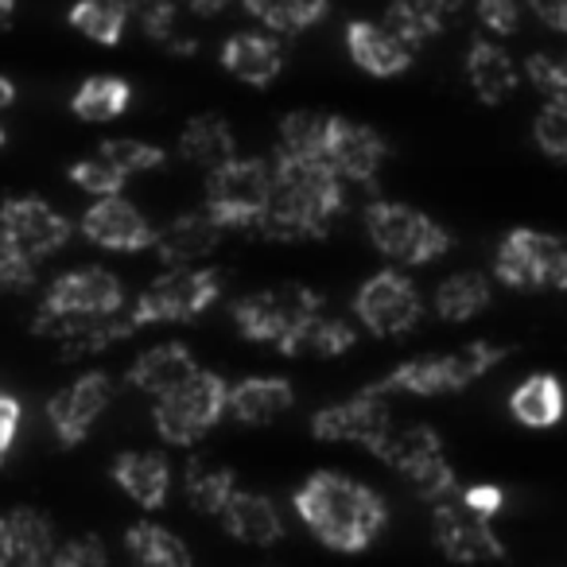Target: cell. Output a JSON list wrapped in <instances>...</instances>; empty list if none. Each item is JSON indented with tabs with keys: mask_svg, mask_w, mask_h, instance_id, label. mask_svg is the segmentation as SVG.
<instances>
[{
	"mask_svg": "<svg viewBox=\"0 0 567 567\" xmlns=\"http://www.w3.org/2000/svg\"><path fill=\"white\" fill-rule=\"evenodd\" d=\"M292 509L331 551H365L389 528V502L362 478L342 471H316L296 486Z\"/></svg>",
	"mask_w": 567,
	"mask_h": 567,
	"instance_id": "1",
	"label": "cell"
},
{
	"mask_svg": "<svg viewBox=\"0 0 567 567\" xmlns=\"http://www.w3.org/2000/svg\"><path fill=\"white\" fill-rule=\"evenodd\" d=\"M276 190L257 234L268 241H319L334 229L347 210V179L327 159L272 156Z\"/></svg>",
	"mask_w": 567,
	"mask_h": 567,
	"instance_id": "2",
	"label": "cell"
},
{
	"mask_svg": "<svg viewBox=\"0 0 567 567\" xmlns=\"http://www.w3.org/2000/svg\"><path fill=\"white\" fill-rule=\"evenodd\" d=\"M509 350L497 347V342H466V347L451 350V354H416L409 362L393 365L381 381L373 385L385 396L409 393V396H447L463 393L466 385H474L478 378H486L497 362H505Z\"/></svg>",
	"mask_w": 567,
	"mask_h": 567,
	"instance_id": "3",
	"label": "cell"
},
{
	"mask_svg": "<svg viewBox=\"0 0 567 567\" xmlns=\"http://www.w3.org/2000/svg\"><path fill=\"white\" fill-rule=\"evenodd\" d=\"M365 234H370L373 249L381 257L401 268L435 265L455 245L443 221H435L432 214L416 210L409 203H393V198H378V203L365 206Z\"/></svg>",
	"mask_w": 567,
	"mask_h": 567,
	"instance_id": "4",
	"label": "cell"
},
{
	"mask_svg": "<svg viewBox=\"0 0 567 567\" xmlns=\"http://www.w3.org/2000/svg\"><path fill=\"white\" fill-rule=\"evenodd\" d=\"M203 190V206L221 229H237V234L252 229L257 234L268 206H272L276 167L272 159L260 156H234L229 164L206 172Z\"/></svg>",
	"mask_w": 567,
	"mask_h": 567,
	"instance_id": "5",
	"label": "cell"
},
{
	"mask_svg": "<svg viewBox=\"0 0 567 567\" xmlns=\"http://www.w3.org/2000/svg\"><path fill=\"white\" fill-rule=\"evenodd\" d=\"M226 416L229 385L214 370H198L179 389L156 396V409H152V424H156L159 440L172 443V447H190L203 435H210Z\"/></svg>",
	"mask_w": 567,
	"mask_h": 567,
	"instance_id": "6",
	"label": "cell"
},
{
	"mask_svg": "<svg viewBox=\"0 0 567 567\" xmlns=\"http://www.w3.org/2000/svg\"><path fill=\"white\" fill-rule=\"evenodd\" d=\"M221 280H226V276L210 265L167 268V272H159L156 280L136 296L133 308H128V319H133L136 331L159 327V323H190V319L206 316V311L218 303Z\"/></svg>",
	"mask_w": 567,
	"mask_h": 567,
	"instance_id": "7",
	"label": "cell"
},
{
	"mask_svg": "<svg viewBox=\"0 0 567 567\" xmlns=\"http://www.w3.org/2000/svg\"><path fill=\"white\" fill-rule=\"evenodd\" d=\"M494 276L513 292H567V237L528 226L509 229L497 245Z\"/></svg>",
	"mask_w": 567,
	"mask_h": 567,
	"instance_id": "8",
	"label": "cell"
},
{
	"mask_svg": "<svg viewBox=\"0 0 567 567\" xmlns=\"http://www.w3.org/2000/svg\"><path fill=\"white\" fill-rule=\"evenodd\" d=\"M381 463L393 466L404 482L412 486V494L420 502H447L455 497L458 489V474H455V463L447 458V447H443L440 432L432 424H404L389 435L385 451H381Z\"/></svg>",
	"mask_w": 567,
	"mask_h": 567,
	"instance_id": "9",
	"label": "cell"
},
{
	"mask_svg": "<svg viewBox=\"0 0 567 567\" xmlns=\"http://www.w3.org/2000/svg\"><path fill=\"white\" fill-rule=\"evenodd\" d=\"M316 311H323V296L311 292L308 284H276V288L241 296L229 316H234V327L241 339L276 350Z\"/></svg>",
	"mask_w": 567,
	"mask_h": 567,
	"instance_id": "10",
	"label": "cell"
},
{
	"mask_svg": "<svg viewBox=\"0 0 567 567\" xmlns=\"http://www.w3.org/2000/svg\"><path fill=\"white\" fill-rule=\"evenodd\" d=\"M354 319L373 339H404L424 319V296L404 268H381L354 292Z\"/></svg>",
	"mask_w": 567,
	"mask_h": 567,
	"instance_id": "11",
	"label": "cell"
},
{
	"mask_svg": "<svg viewBox=\"0 0 567 567\" xmlns=\"http://www.w3.org/2000/svg\"><path fill=\"white\" fill-rule=\"evenodd\" d=\"M396 432L389 396L378 385L358 389L354 396L339 404H327L311 416V435L323 443H350V447L370 451L373 458L385 451L389 435Z\"/></svg>",
	"mask_w": 567,
	"mask_h": 567,
	"instance_id": "12",
	"label": "cell"
},
{
	"mask_svg": "<svg viewBox=\"0 0 567 567\" xmlns=\"http://www.w3.org/2000/svg\"><path fill=\"white\" fill-rule=\"evenodd\" d=\"M121 311H125L121 276L102 265H82L48 284L35 316H121Z\"/></svg>",
	"mask_w": 567,
	"mask_h": 567,
	"instance_id": "13",
	"label": "cell"
},
{
	"mask_svg": "<svg viewBox=\"0 0 567 567\" xmlns=\"http://www.w3.org/2000/svg\"><path fill=\"white\" fill-rule=\"evenodd\" d=\"M74 226L35 195H9L0 203V245L28 252L32 260H48L71 241Z\"/></svg>",
	"mask_w": 567,
	"mask_h": 567,
	"instance_id": "14",
	"label": "cell"
},
{
	"mask_svg": "<svg viewBox=\"0 0 567 567\" xmlns=\"http://www.w3.org/2000/svg\"><path fill=\"white\" fill-rule=\"evenodd\" d=\"M432 536L435 548L455 564H494L505 559V544L494 533V520H482L478 513L466 509L463 489L447 502L432 505Z\"/></svg>",
	"mask_w": 567,
	"mask_h": 567,
	"instance_id": "15",
	"label": "cell"
},
{
	"mask_svg": "<svg viewBox=\"0 0 567 567\" xmlns=\"http://www.w3.org/2000/svg\"><path fill=\"white\" fill-rule=\"evenodd\" d=\"M113 401V378L102 370L79 373L71 385H63L48 401V424L55 432L59 447H79L90 435V427L102 420V412Z\"/></svg>",
	"mask_w": 567,
	"mask_h": 567,
	"instance_id": "16",
	"label": "cell"
},
{
	"mask_svg": "<svg viewBox=\"0 0 567 567\" xmlns=\"http://www.w3.org/2000/svg\"><path fill=\"white\" fill-rule=\"evenodd\" d=\"M323 156L347 183L370 187L389 159V141L373 125H365V121L331 113V121H327V152Z\"/></svg>",
	"mask_w": 567,
	"mask_h": 567,
	"instance_id": "17",
	"label": "cell"
},
{
	"mask_svg": "<svg viewBox=\"0 0 567 567\" xmlns=\"http://www.w3.org/2000/svg\"><path fill=\"white\" fill-rule=\"evenodd\" d=\"M79 229L86 241H94L97 249H110V252H148L156 249V237H159V229L121 195L94 198L82 210Z\"/></svg>",
	"mask_w": 567,
	"mask_h": 567,
	"instance_id": "18",
	"label": "cell"
},
{
	"mask_svg": "<svg viewBox=\"0 0 567 567\" xmlns=\"http://www.w3.org/2000/svg\"><path fill=\"white\" fill-rule=\"evenodd\" d=\"M32 331L55 342L66 362H79V358H94L113 342L136 334V327L128 311H121V316H35Z\"/></svg>",
	"mask_w": 567,
	"mask_h": 567,
	"instance_id": "19",
	"label": "cell"
},
{
	"mask_svg": "<svg viewBox=\"0 0 567 567\" xmlns=\"http://www.w3.org/2000/svg\"><path fill=\"white\" fill-rule=\"evenodd\" d=\"M59 548L48 513L17 505L0 517V567H51Z\"/></svg>",
	"mask_w": 567,
	"mask_h": 567,
	"instance_id": "20",
	"label": "cell"
},
{
	"mask_svg": "<svg viewBox=\"0 0 567 567\" xmlns=\"http://www.w3.org/2000/svg\"><path fill=\"white\" fill-rule=\"evenodd\" d=\"M347 51L354 59V66L370 79H396L412 66L416 51L393 35L385 24H373V20H350L347 24Z\"/></svg>",
	"mask_w": 567,
	"mask_h": 567,
	"instance_id": "21",
	"label": "cell"
},
{
	"mask_svg": "<svg viewBox=\"0 0 567 567\" xmlns=\"http://www.w3.org/2000/svg\"><path fill=\"white\" fill-rule=\"evenodd\" d=\"M221 234L226 229L210 218V210H190L172 218L156 237V257L164 260L167 268H195L203 265L210 252H218Z\"/></svg>",
	"mask_w": 567,
	"mask_h": 567,
	"instance_id": "22",
	"label": "cell"
},
{
	"mask_svg": "<svg viewBox=\"0 0 567 567\" xmlns=\"http://www.w3.org/2000/svg\"><path fill=\"white\" fill-rule=\"evenodd\" d=\"M218 63L229 79L245 86H272L284 71V51L272 32H234L218 51Z\"/></svg>",
	"mask_w": 567,
	"mask_h": 567,
	"instance_id": "23",
	"label": "cell"
},
{
	"mask_svg": "<svg viewBox=\"0 0 567 567\" xmlns=\"http://www.w3.org/2000/svg\"><path fill=\"white\" fill-rule=\"evenodd\" d=\"M198 370H203V365H198V358L190 354L183 342H159V347H148L133 358L125 381L136 393H148L152 401H156V396L179 389L187 378H195Z\"/></svg>",
	"mask_w": 567,
	"mask_h": 567,
	"instance_id": "24",
	"label": "cell"
},
{
	"mask_svg": "<svg viewBox=\"0 0 567 567\" xmlns=\"http://www.w3.org/2000/svg\"><path fill=\"white\" fill-rule=\"evenodd\" d=\"M113 482L133 497L141 509L156 513L172 497V463L159 451H121L110 466Z\"/></svg>",
	"mask_w": 567,
	"mask_h": 567,
	"instance_id": "25",
	"label": "cell"
},
{
	"mask_svg": "<svg viewBox=\"0 0 567 567\" xmlns=\"http://www.w3.org/2000/svg\"><path fill=\"white\" fill-rule=\"evenodd\" d=\"M466 82L478 94L482 105H502L520 86V66L513 55L489 35H474L466 48Z\"/></svg>",
	"mask_w": 567,
	"mask_h": 567,
	"instance_id": "26",
	"label": "cell"
},
{
	"mask_svg": "<svg viewBox=\"0 0 567 567\" xmlns=\"http://www.w3.org/2000/svg\"><path fill=\"white\" fill-rule=\"evenodd\" d=\"M218 520L237 544H249V548H272L284 536V517L272 497L245 486L229 497V505L221 509Z\"/></svg>",
	"mask_w": 567,
	"mask_h": 567,
	"instance_id": "27",
	"label": "cell"
},
{
	"mask_svg": "<svg viewBox=\"0 0 567 567\" xmlns=\"http://www.w3.org/2000/svg\"><path fill=\"white\" fill-rule=\"evenodd\" d=\"M296 404V385L288 378H245L229 385V420L245 427H265Z\"/></svg>",
	"mask_w": 567,
	"mask_h": 567,
	"instance_id": "28",
	"label": "cell"
},
{
	"mask_svg": "<svg viewBox=\"0 0 567 567\" xmlns=\"http://www.w3.org/2000/svg\"><path fill=\"white\" fill-rule=\"evenodd\" d=\"M509 416L520 427L548 432L567 416V389L556 373H528L517 389L509 393Z\"/></svg>",
	"mask_w": 567,
	"mask_h": 567,
	"instance_id": "29",
	"label": "cell"
},
{
	"mask_svg": "<svg viewBox=\"0 0 567 567\" xmlns=\"http://www.w3.org/2000/svg\"><path fill=\"white\" fill-rule=\"evenodd\" d=\"M354 342H358V331L350 319L316 311V316L303 319L276 350H280L284 358H342Z\"/></svg>",
	"mask_w": 567,
	"mask_h": 567,
	"instance_id": "30",
	"label": "cell"
},
{
	"mask_svg": "<svg viewBox=\"0 0 567 567\" xmlns=\"http://www.w3.org/2000/svg\"><path fill=\"white\" fill-rule=\"evenodd\" d=\"M179 156L190 159L195 167H203V172H214V167L229 164V159L237 156V136H234V128H229V121L218 117V113H198V117H190L179 133Z\"/></svg>",
	"mask_w": 567,
	"mask_h": 567,
	"instance_id": "31",
	"label": "cell"
},
{
	"mask_svg": "<svg viewBox=\"0 0 567 567\" xmlns=\"http://www.w3.org/2000/svg\"><path fill=\"white\" fill-rule=\"evenodd\" d=\"M121 4H125L128 20L141 28L148 43L172 51V55H195L198 51L195 35H183L179 4L175 0H121Z\"/></svg>",
	"mask_w": 567,
	"mask_h": 567,
	"instance_id": "32",
	"label": "cell"
},
{
	"mask_svg": "<svg viewBox=\"0 0 567 567\" xmlns=\"http://www.w3.org/2000/svg\"><path fill=\"white\" fill-rule=\"evenodd\" d=\"M237 474L229 466L214 463V458H187L183 466V494L195 505L198 513H210V517H221V509L229 505V497L237 494Z\"/></svg>",
	"mask_w": 567,
	"mask_h": 567,
	"instance_id": "33",
	"label": "cell"
},
{
	"mask_svg": "<svg viewBox=\"0 0 567 567\" xmlns=\"http://www.w3.org/2000/svg\"><path fill=\"white\" fill-rule=\"evenodd\" d=\"M494 300V284L482 272H451L447 280L435 288V316L443 323H471Z\"/></svg>",
	"mask_w": 567,
	"mask_h": 567,
	"instance_id": "34",
	"label": "cell"
},
{
	"mask_svg": "<svg viewBox=\"0 0 567 567\" xmlns=\"http://www.w3.org/2000/svg\"><path fill=\"white\" fill-rule=\"evenodd\" d=\"M133 105V86L117 74H90L71 94V113L86 125H110Z\"/></svg>",
	"mask_w": 567,
	"mask_h": 567,
	"instance_id": "35",
	"label": "cell"
},
{
	"mask_svg": "<svg viewBox=\"0 0 567 567\" xmlns=\"http://www.w3.org/2000/svg\"><path fill=\"white\" fill-rule=\"evenodd\" d=\"M125 548L136 567H195L187 544L156 520H133L125 528Z\"/></svg>",
	"mask_w": 567,
	"mask_h": 567,
	"instance_id": "36",
	"label": "cell"
},
{
	"mask_svg": "<svg viewBox=\"0 0 567 567\" xmlns=\"http://www.w3.org/2000/svg\"><path fill=\"white\" fill-rule=\"evenodd\" d=\"M331 0H241V9L272 35H300L327 17Z\"/></svg>",
	"mask_w": 567,
	"mask_h": 567,
	"instance_id": "37",
	"label": "cell"
},
{
	"mask_svg": "<svg viewBox=\"0 0 567 567\" xmlns=\"http://www.w3.org/2000/svg\"><path fill=\"white\" fill-rule=\"evenodd\" d=\"M66 24L97 48H117L133 20H128L121 0H74L71 12H66Z\"/></svg>",
	"mask_w": 567,
	"mask_h": 567,
	"instance_id": "38",
	"label": "cell"
},
{
	"mask_svg": "<svg viewBox=\"0 0 567 567\" xmlns=\"http://www.w3.org/2000/svg\"><path fill=\"white\" fill-rule=\"evenodd\" d=\"M327 121L331 113L316 110H296L280 121V136H276V152L284 156H308V159H327Z\"/></svg>",
	"mask_w": 567,
	"mask_h": 567,
	"instance_id": "39",
	"label": "cell"
},
{
	"mask_svg": "<svg viewBox=\"0 0 567 567\" xmlns=\"http://www.w3.org/2000/svg\"><path fill=\"white\" fill-rule=\"evenodd\" d=\"M381 24H385L393 35H401L412 51H420L424 43L440 40L443 28H447L432 9H424L420 0H389L385 20H381Z\"/></svg>",
	"mask_w": 567,
	"mask_h": 567,
	"instance_id": "40",
	"label": "cell"
},
{
	"mask_svg": "<svg viewBox=\"0 0 567 567\" xmlns=\"http://www.w3.org/2000/svg\"><path fill=\"white\" fill-rule=\"evenodd\" d=\"M97 152H102L105 159H113L128 179L141 172H156V167L167 164L164 148H156V144H148V141H136V136H113V141L97 144Z\"/></svg>",
	"mask_w": 567,
	"mask_h": 567,
	"instance_id": "41",
	"label": "cell"
},
{
	"mask_svg": "<svg viewBox=\"0 0 567 567\" xmlns=\"http://www.w3.org/2000/svg\"><path fill=\"white\" fill-rule=\"evenodd\" d=\"M71 183L79 190H86L90 198H113V195H121V187L128 183V175L121 172L113 159H105L102 152H94V156H86V159H79V164L71 167Z\"/></svg>",
	"mask_w": 567,
	"mask_h": 567,
	"instance_id": "42",
	"label": "cell"
},
{
	"mask_svg": "<svg viewBox=\"0 0 567 567\" xmlns=\"http://www.w3.org/2000/svg\"><path fill=\"white\" fill-rule=\"evenodd\" d=\"M533 136L544 156L567 164V97H548L533 121Z\"/></svg>",
	"mask_w": 567,
	"mask_h": 567,
	"instance_id": "43",
	"label": "cell"
},
{
	"mask_svg": "<svg viewBox=\"0 0 567 567\" xmlns=\"http://www.w3.org/2000/svg\"><path fill=\"white\" fill-rule=\"evenodd\" d=\"M525 74L544 97H567V51L564 55H548V51L528 55Z\"/></svg>",
	"mask_w": 567,
	"mask_h": 567,
	"instance_id": "44",
	"label": "cell"
},
{
	"mask_svg": "<svg viewBox=\"0 0 567 567\" xmlns=\"http://www.w3.org/2000/svg\"><path fill=\"white\" fill-rule=\"evenodd\" d=\"M40 260H32L28 252L12 249V245H0V288L4 292H32L40 272H35Z\"/></svg>",
	"mask_w": 567,
	"mask_h": 567,
	"instance_id": "45",
	"label": "cell"
},
{
	"mask_svg": "<svg viewBox=\"0 0 567 567\" xmlns=\"http://www.w3.org/2000/svg\"><path fill=\"white\" fill-rule=\"evenodd\" d=\"M51 567H110V551H105L102 536L86 533V536L66 540Z\"/></svg>",
	"mask_w": 567,
	"mask_h": 567,
	"instance_id": "46",
	"label": "cell"
},
{
	"mask_svg": "<svg viewBox=\"0 0 567 567\" xmlns=\"http://www.w3.org/2000/svg\"><path fill=\"white\" fill-rule=\"evenodd\" d=\"M474 12H478L482 32L497 35V40L513 35L520 28V0H478Z\"/></svg>",
	"mask_w": 567,
	"mask_h": 567,
	"instance_id": "47",
	"label": "cell"
},
{
	"mask_svg": "<svg viewBox=\"0 0 567 567\" xmlns=\"http://www.w3.org/2000/svg\"><path fill=\"white\" fill-rule=\"evenodd\" d=\"M463 502L482 520H494L505 509V489L497 482H474V486H463Z\"/></svg>",
	"mask_w": 567,
	"mask_h": 567,
	"instance_id": "48",
	"label": "cell"
},
{
	"mask_svg": "<svg viewBox=\"0 0 567 567\" xmlns=\"http://www.w3.org/2000/svg\"><path fill=\"white\" fill-rule=\"evenodd\" d=\"M20 420H24V404L17 401V393H0V458H9V451L17 447Z\"/></svg>",
	"mask_w": 567,
	"mask_h": 567,
	"instance_id": "49",
	"label": "cell"
},
{
	"mask_svg": "<svg viewBox=\"0 0 567 567\" xmlns=\"http://www.w3.org/2000/svg\"><path fill=\"white\" fill-rule=\"evenodd\" d=\"M528 9L544 28L567 35V0H528Z\"/></svg>",
	"mask_w": 567,
	"mask_h": 567,
	"instance_id": "50",
	"label": "cell"
},
{
	"mask_svg": "<svg viewBox=\"0 0 567 567\" xmlns=\"http://www.w3.org/2000/svg\"><path fill=\"white\" fill-rule=\"evenodd\" d=\"M234 0H187V12H195L198 20H214L229 9Z\"/></svg>",
	"mask_w": 567,
	"mask_h": 567,
	"instance_id": "51",
	"label": "cell"
},
{
	"mask_svg": "<svg viewBox=\"0 0 567 567\" xmlns=\"http://www.w3.org/2000/svg\"><path fill=\"white\" fill-rule=\"evenodd\" d=\"M420 4H424V9H432L435 17H440L443 24H447L451 17H458V12H463L466 0H420Z\"/></svg>",
	"mask_w": 567,
	"mask_h": 567,
	"instance_id": "52",
	"label": "cell"
},
{
	"mask_svg": "<svg viewBox=\"0 0 567 567\" xmlns=\"http://www.w3.org/2000/svg\"><path fill=\"white\" fill-rule=\"evenodd\" d=\"M0 105H4V110H12V105H17V82H12V74H4V79H0Z\"/></svg>",
	"mask_w": 567,
	"mask_h": 567,
	"instance_id": "53",
	"label": "cell"
},
{
	"mask_svg": "<svg viewBox=\"0 0 567 567\" xmlns=\"http://www.w3.org/2000/svg\"><path fill=\"white\" fill-rule=\"evenodd\" d=\"M0 20H4V32H12V20H17V0H0Z\"/></svg>",
	"mask_w": 567,
	"mask_h": 567,
	"instance_id": "54",
	"label": "cell"
}]
</instances>
